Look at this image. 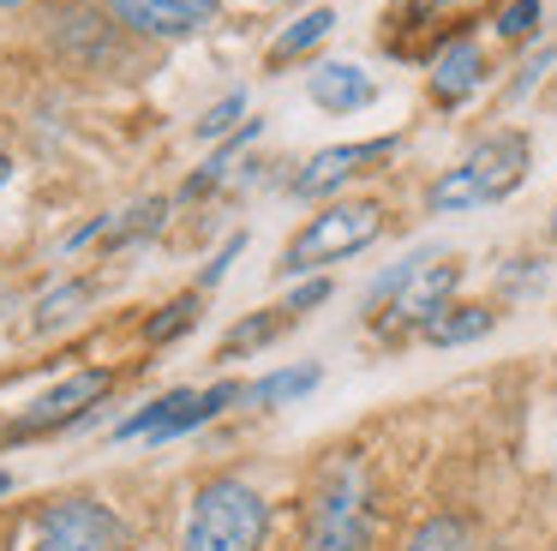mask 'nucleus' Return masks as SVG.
Segmentation results:
<instances>
[{
    "mask_svg": "<svg viewBox=\"0 0 557 551\" xmlns=\"http://www.w3.org/2000/svg\"><path fill=\"white\" fill-rule=\"evenodd\" d=\"M324 299H330V282H306V287H294V294H288V306L306 311V306H324Z\"/></svg>",
    "mask_w": 557,
    "mask_h": 551,
    "instance_id": "nucleus-23",
    "label": "nucleus"
},
{
    "mask_svg": "<svg viewBox=\"0 0 557 551\" xmlns=\"http://www.w3.org/2000/svg\"><path fill=\"white\" fill-rule=\"evenodd\" d=\"M306 551H372V479L354 455H336L306 503Z\"/></svg>",
    "mask_w": 557,
    "mask_h": 551,
    "instance_id": "nucleus-3",
    "label": "nucleus"
},
{
    "mask_svg": "<svg viewBox=\"0 0 557 551\" xmlns=\"http://www.w3.org/2000/svg\"><path fill=\"white\" fill-rule=\"evenodd\" d=\"M270 503L246 479H210L193 491V510L181 527V551H264Z\"/></svg>",
    "mask_w": 557,
    "mask_h": 551,
    "instance_id": "nucleus-2",
    "label": "nucleus"
},
{
    "mask_svg": "<svg viewBox=\"0 0 557 551\" xmlns=\"http://www.w3.org/2000/svg\"><path fill=\"white\" fill-rule=\"evenodd\" d=\"M186 323H198V294H181L174 306H162V318H150L145 335H150V342H174Z\"/></svg>",
    "mask_w": 557,
    "mask_h": 551,
    "instance_id": "nucleus-18",
    "label": "nucleus"
},
{
    "mask_svg": "<svg viewBox=\"0 0 557 551\" xmlns=\"http://www.w3.org/2000/svg\"><path fill=\"white\" fill-rule=\"evenodd\" d=\"M288 7H294V0H288Z\"/></svg>",
    "mask_w": 557,
    "mask_h": 551,
    "instance_id": "nucleus-27",
    "label": "nucleus"
},
{
    "mask_svg": "<svg viewBox=\"0 0 557 551\" xmlns=\"http://www.w3.org/2000/svg\"><path fill=\"white\" fill-rule=\"evenodd\" d=\"M330 24H336V12H330V7H312L300 24H294V30H282L276 42H270V66H282V60L306 54L312 42H324V36H330Z\"/></svg>",
    "mask_w": 557,
    "mask_h": 551,
    "instance_id": "nucleus-15",
    "label": "nucleus"
},
{
    "mask_svg": "<svg viewBox=\"0 0 557 551\" xmlns=\"http://www.w3.org/2000/svg\"><path fill=\"white\" fill-rule=\"evenodd\" d=\"M240 246H246V234H234V240H228V246H222V252H216V258H210V270H205V287H210V282H222V270H228V264H234V258H240Z\"/></svg>",
    "mask_w": 557,
    "mask_h": 551,
    "instance_id": "nucleus-22",
    "label": "nucleus"
},
{
    "mask_svg": "<svg viewBox=\"0 0 557 551\" xmlns=\"http://www.w3.org/2000/svg\"><path fill=\"white\" fill-rule=\"evenodd\" d=\"M240 114H246V96H228V102H216L205 120H198V138H222V132H228Z\"/></svg>",
    "mask_w": 557,
    "mask_h": 551,
    "instance_id": "nucleus-21",
    "label": "nucleus"
},
{
    "mask_svg": "<svg viewBox=\"0 0 557 551\" xmlns=\"http://www.w3.org/2000/svg\"><path fill=\"white\" fill-rule=\"evenodd\" d=\"M306 390H318V366H288V371H270L264 383H252L246 402L252 407H282V402H294V395H306Z\"/></svg>",
    "mask_w": 557,
    "mask_h": 551,
    "instance_id": "nucleus-14",
    "label": "nucleus"
},
{
    "mask_svg": "<svg viewBox=\"0 0 557 551\" xmlns=\"http://www.w3.org/2000/svg\"><path fill=\"white\" fill-rule=\"evenodd\" d=\"M533 24H540V0H509V7L497 12V36H509V42H516V36H528Z\"/></svg>",
    "mask_w": 557,
    "mask_h": 551,
    "instance_id": "nucleus-20",
    "label": "nucleus"
},
{
    "mask_svg": "<svg viewBox=\"0 0 557 551\" xmlns=\"http://www.w3.org/2000/svg\"><path fill=\"white\" fill-rule=\"evenodd\" d=\"M252 132H258V126H246V132H240V138H234V144H222V150L210 156V168H205V174H198V180H186V198H198V192H210V186H216V180H222V174H228V168H234V156H240V144L252 138Z\"/></svg>",
    "mask_w": 557,
    "mask_h": 551,
    "instance_id": "nucleus-19",
    "label": "nucleus"
},
{
    "mask_svg": "<svg viewBox=\"0 0 557 551\" xmlns=\"http://www.w3.org/2000/svg\"><path fill=\"white\" fill-rule=\"evenodd\" d=\"M401 551H468V527H461L456 515H432V522L413 527Z\"/></svg>",
    "mask_w": 557,
    "mask_h": 551,
    "instance_id": "nucleus-17",
    "label": "nucleus"
},
{
    "mask_svg": "<svg viewBox=\"0 0 557 551\" xmlns=\"http://www.w3.org/2000/svg\"><path fill=\"white\" fill-rule=\"evenodd\" d=\"M396 150V138H360V144H330V150H318L312 162L294 174V198H330L336 186H348L354 174H366L372 162H384V156Z\"/></svg>",
    "mask_w": 557,
    "mask_h": 551,
    "instance_id": "nucleus-7",
    "label": "nucleus"
},
{
    "mask_svg": "<svg viewBox=\"0 0 557 551\" xmlns=\"http://www.w3.org/2000/svg\"><path fill=\"white\" fill-rule=\"evenodd\" d=\"M377 234H384V204H372V198L330 204V210H318L312 222L288 240L276 270L282 276H312V270H324V264H342V258H354V252H366Z\"/></svg>",
    "mask_w": 557,
    "mask_h": 551,
    "instance_id": "nucleus-4",
    "label": "nucleus"
},
{
    "mask_svg": "<svg viewBox=\"0 0 557 551\" xmlns=\"http://www.w3.org/2000/svg\"><path fill=\"white\" fill-rule=\"evenodd\" d=\"M456 282H461V264H449V258H408L396 276L384 282V311H377V323L384 330H408V323H432V318H444L449 311V294H456Z\"/></svg>",
    "mask_w": 557,
    "mask_h": 551,
    "instance_id": "nucleus-5",
    "label": "nucleus"
},
{
    "mask_svg": "<svg viewBox=\"0 0 557 551\" xmlns=\"http://www.w3.org/2000/svg\"><path fill=\"white\" fill-rule=\"evenodd\" d=\"M222 0H109V12L138 36H193L216 19Z\"/></svg>",
    "mask_w": 557,
    "mask_h": 551,
    "instance_id": "nucleus-9",
    "label": "nucleus"
},
{
    "mask_svg": "<svg viewBox=\"0 0 557 551\" xmlns=\"http://www.w3.org/2000/svg\"><path fill=\"white\" fill-rule=\"evenodd\" d=\"M85 299H90L85 282H66V287H54V294H42V299H37V318H30V330L49 335V330H61V323H73Z\"/></svg>",
    "mask_w": 557,
    "mask_h": 551,
    "instance_id": "nucleus-16",
    "label": "nucleus"
},
{
    "mask_svg": "<svg viewBox=\"0 0 557 551\" xmlns=\"http://www.w3.org/2000/svg\"><path fill=\"white\" fill-rule=\"evenodd\" d=\"M492 323H497L492 306H449L444 318L425 323V342H432V347H461V342H480Z\"/></svg>",
    "mask_w": 557,
    "mask_h": 551,
    "instance_id": "nucleus-13",
    "label": "nucleus"
},
{
    "mask_svg": "<svg viewBox=\"0 0 557 551\" xmlns=\"http://www.w3.org/2000/svg\"><path fill=\"white\" fill-rule=\"evenodd\" d=\"M102 390H109V371H78V378H66L61 390H49V395H37V402L25 407V414L13 419V438H30V431H61V426H73L85 407H97L102 402Z\"/></svg>",
    "mask_w": 557,
    "mask_h": 551,
    "instance_id": "nucleus-8",
    "label": "nucleus"
},
{
    "mask_svg": "<svg viewBox=\"0 0 557 551\" xmlns=\"http://www.w3.org/2000/svg\"><path fill=\"white\" fill-rule=\"evenodd\" d=\"M480 78H485V54H480V42H468V36H456V42L432 60V96L444 108L468 102V96L480 90Z\"/></svg>",
    "mask_w": 557,
    "mask_h": 551,
    "instance_id": "nucleus-11",
    "label": "nucleus"
},
{
    "mask_svg": "<svg viewBox=\"0 0 557 551\" xmlns=\"http://www.w3.org/2000/svg\"><path fill=\"white\" fill-rule=\"evenodd\" d=\"M7 491H13V474H0V498H7Z\"/></svg>",
    "mask_w": 557,
    "mask_h": 551,
    "instance_id": "nucleus-25",
    "label": "nucleus"
},
{
    "mask_svg": "<svg viewBox=\"0 0 557 551\" xmlns=\"http://www.w3.org/2000/svg\"><path fill=\"white\" fill-rule=\"evenodd\" d=\"M552 240H557V210H552Z\"/></svg>",
    "mask_w": 557,
    "mask_h": 551,
    "instance_id": "nucleus-26",
    "label": "nucleus"
},
{
    "mask_svg": "<svg viewBox=\"0 0 557 551\" xmlns=\"http://www.w3.org/2000/svg\"><path fill=\"white\" fill-rule=\"evenodd\" d=\"M533 168V144L528 132H492L485 144H473L456 168L432 180L425 192V210L432 216H456V210H480V204H497L528 180Z\"/></svg>",
    "mask_w": 557,
    "mask_h": 551,
    "instance_id": "nucleus-1",
    "label": "nucleus"
},
{
    "mask_svg": "<svg viewBox=\"0 0 557 551\" xmlns=\"http://www.w3.org/2000/svg\"><path fill=\"white\" fill-rule=\"evenodd\" d=\"M37 551H126V527L97 498H61L37 522Z\"/></svg>",
    "mask_w": 557,
    "mask_h": 551,
    "instance_id": "nucleus-6",
    "label": "nucleus"
},
{
    "mask_svg": "<svg viewBox=\"0 0 557 551\" xmlns=\"http://www.w3.org/2000/svg\"><path fill=\"white\" fill-rule=\"evenodd\" d=\"M306 90H312V102L324 108V114H360V108L377 102L372 72L354 66V60H324V66L306 78Z\"/></svg>",
    "mask_w": 557,
    "mask_h": 551,
    "instance_id": "nucleus-10",
    "label": "nucleus"
},
{
    "mask_svg": "<svg viewBox=\"0 0 557 551\" xmlns=\"http://www.w3.org/2000/svg\"><path fill=\"white\" fill-rule=\"evenodd\" d=\"M300 318L294 306H264V311H252V318H240L228 335L216 342V359H234V354H252V347H264V342H276L288 323Z\"/></svg>",
    "mask_w": 557,
    "mask_h": 551,
    "instance_id": "nucleus-12",
    "label": "nucleus"
},
{
    "mask_svg": "<svg viewBox=\"0 0 557 551\" xmlns=\"http://www.w3.org/2000/svg\"><path fill=\"white\" fill-rule=\"evenodd\" d=\"M7 174H13V156H7V144H0V186H7Z\"/></svg>",
    "mask_w": 557,
    "mask_h": 551,
    "instance_id": "nucleus-24",
    "label": "nucleus"
}]
</instances>
